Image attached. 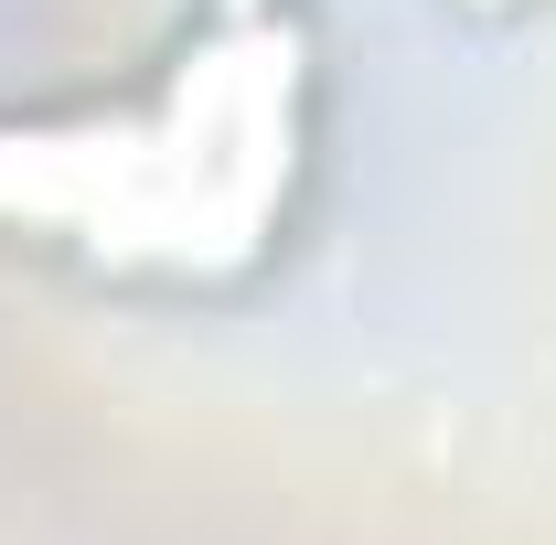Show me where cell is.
<instances>
[{
	"label": "cell",
	"instance_id": "obj_1",
	"mask_svg": "<svg viewBox=\"0 0 556 545\" xmlns=\"http://www.w3.org/2000/svg\"><path fill=\"white\" fill-rule=\"evenodd\" d=\"M471 11H503V0H471Z\"/></svg>",
	"mask_w": 556,
	"mask_h": 545
}]
</instances>
